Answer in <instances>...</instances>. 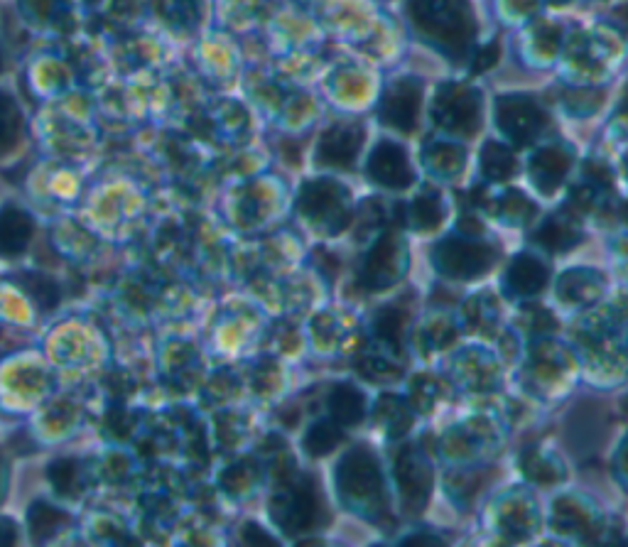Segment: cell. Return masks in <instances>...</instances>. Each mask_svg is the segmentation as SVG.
<instances>
[{
	"mask_svg": "<svg viewBox=\"0 0 628 547\" xmlns=\"http://www.w3.org/2000/svg\"><path fill=\"white\" fill-rule=\"evenodd\" d=\"M413 23L447 54H464L471 40V15L464 0H410Z\"/></svg>",
	"mask_w": 628,
	"mask_h": 547,
	"instance_id": "obj_1",
	"label": "cell"
},
{
	"mask_svg": "<svg viewBox=\"0 0 628 547\" xmlns=\"http://www.w3.org/2000/svg\"><path fill=\"white\" fill-rule=\"evenodd\" d=\"M496 263V248L471 236L447 238L435 248V265L447 278L471 280L484 275Z\"/></svg>",
	"mask_w": 628,
	"mask_h": 547,
	"instance_id": "obj_2",
	"label": "cell"
},
{
	"mask_svg": "<svg viewBox=\"0 0 628 547\" xmlns=\"http://www.w3.org/2000/svg\"><path fill=\"white\" fill-rule=\"evenodd\" d=\"M339 489L346 501L371 511L373 503L383 501V479L376 459L368 449H354L339 464Z\"/></svg>",
	"mask_w": 628,
	"mask_h": 547,
	"instance_id": "obj_3",
	"label": "cell"
},
{
	"mask_svg": "<svg viewBox=\"0 0 628 547\" xmlns=\"http://www.w3.org/2000/svg\"><path fill=\"white\" fill-rule=\"evenodd\" d=\"M300 211L327 231H339L346 221V189L334 182H310L300 192Z\"/></svg>",
	"mask_w": 628,
	"mask_h": 547,
	"instance_id": "obj_4",
	"label": "cell"
},
{
	"mask_svg": "<svg viewBox=\"0 0 628 547\" xmlns=\"http://www.w3.org/2000/svg\"><path fill=\"white\" fill-rule=\"evenodd\" d=\"M319 496L310 481H297L288 486L273 503V516L290 533L310 530L319 521Z\"/></svg>",
	"mask_w": 628,
	"mask_h": 547,
	"instance_id": "obj_5",
	"label": "cell"
},
{
	"mask_svg": "<svg viewBox=\"0 0 628 547\" xmlns=\"http://www.w3.org/2000/svg\"><path fill=\"white\" fill-rule=\"evenodd\" d=\"M405 268V248L398 238L386 234L378 238L376 246L368 251L364 268H361V283L366 287H391L400 278Z\"/></svg>",
	"mask_w": 628,
	"mask_h": 547,
	"instance_id": "obj_6",
	"label": "cell"
},
{
	"mask_svg": "<svg viewBox=\"0 0 628 547\" xmlns=\"http://www.w3.org/2000/svg\"><path fill=\"white\" fill-rule=\"evenodd\" d=\"M422 89L415 79L395 81L381 99V121L400 133H410L418 126Z\"/></svg>",
	"mask_w": 628,
	"mask_h": 547,
	"instance_id": "obj_7",
	"label": "cell"
},
{
	"mask_svg": "<svg viewBox=\"0 0 628 547\" xmlns=\"http://www.w3.org/2000/svg\"><path fill=\"white\" fill-rule=\"evenodd\" d=\"M498 128L516 143H530L543 128V111L525 96L498 99Z\"/></svg>",
	"mask_w": 628,
	"mask_h": 547,
	"instance_id": "obj_8",
	"label": "cell"
},
{
	"mask_svg": "<svg viewBox=\"0 0 628 547\" xmlns=\"http://www.w3.org/2000/svg\"><path fill=\"white\" fill-rule=\"evenodd\" d=\"M368 175L373 182L383 184V187L403 189L413 182V170H410V162L405 150L400 145L391 143H378V148L373 150L371 160H368Z\"/></svg>",
	"mask_w": 628,
	"mask_h": 547,
	"instance_id": "obj_9",
	"label": "cell"
},
{
	"mask_svg": "<svg viewBox=\"0 0 628 547\" xmlns=\"http://www.w3.org/2000/svg\"><path fill=\"white\" fill-rule=\"evenodd\" d=\"M437 123L452 131H471L476 126V113H479V101L476 94L462 86H447L440 89L437 99Z\"/></svg>",
	"mask_w": 628,
	"mask_h": 547,
	"instance_id": "obj_10",
	"label": "cell"
},
{
	"mask_svg": "<svg viewBox=\"0 0 628 547\" xmlns=\"http://www.w3.org/2000/svg\"><path fill=\"white\" fill-rule=\"evenodd\" d=\"M361 145V128L356 126H334L319 143V162L327 165H351Z\"/></svg>",
	"mask_w": 628,
	"mask_h": 547,
	"instance_id": "obj_11",
	"label": "cell"
},
{
	"mask_svg": "<svg viewBox=\"0 0 628 547\" xmlns=\"http://www.w3.org/2000/svg\"><path fill=\"white\" fill-rule=\"evenodd\" d=\"M32 238V219L18 207L0 209V256L15 258Z\"/></svg>",
	"mask_w": 628,
	"mask_h": 547,
	"instance_id": "obj_12",
	"label": "cell"
},
{
	"mask_svg": "<svg viewBox=\"0 0 628 547\" xmlns=\"http://www.w3.org/2000/svg\"><path fill=\"white\" fill-rule=\"evenodd\" d=\"M398 484L400 494L405 496V501L410 506H420L425 503L427 491H430V471H427L425 462L420 457H415L413 449L403 454L398 459Z\"/></svg>",
	"mask_w": 628,
	"mask_h": 547,
	"instance_id": "obj_13",
	"label": "cell"
},
{
	"mask_svg": "<svg viewBox=\"0 0 628 547\" xmlns=\"http://www.w3.org/2000/svg\"><path fill=\"white\" fill-rule=\"evenodd\" d=\"M567 170H570V155L560 148H543L535 155L530 172H533L535 184H538L543 192H555L560 187V182L565 180Z\"/></svg>",
	"mask_w": 628,
	"mask_h": 547,
	"instance_id": "obj_14",
	"label": "cell"
},
{
	"mask_svg": "<svg viewBox=\"0 0 628 547\" xmlns=\"http://www.w3.org/2000/svg\"><path fill=\"white\" fill-rule=\"evenodd\" d=\"M548 283V268L538 261V258L530 256H518L508 268V287H511L516 295L530 297L538 295Z\"/></svg>",
	"mask_w": 628,
	"mask_h": 547,
	"instance_id": "obj_15",
	"label": "cell"
},
{
	"mask_svg": "<svg viewBox=\"0 0 628 547\" xmlns=\"http://www.w3.org/2000/svg\"><path fill=\"white\" fill-rule=\"evenodd\" d=\"M329 413H332V420L339 422V425H356L366 413L364 395L356 391L354 386H349V383H339V386H334L332 395H329Z\"/></svg>",
	"mask_w": 628,
	"mask_h": 547,
	"instance_id": "obj_16",
	"label": "cell"
},
{
	"mask_svg": "<svg viewBox=\"0 0 628 547\" xmlns=\"http://www.w3.org/2000/svg\"><path fill=\"white\" fill-rule=\"evenodd\" d=\"M15 283L25 290V295L30 297L37 305V310L52 312L59 305V285L54 283L50 275L45 273H20L15 278Z\"/></svg>",
	"mask_w": 628,
	"mask_h": 547,
	"instance_id": "obj_17",
	"label": "cell"
},
{
	"mask_svg": "<svg viewBox=\"0 0 628 547\" xmlns=\"http://www.w3.org/2000/svg\"><path fill=\"white\" fill-rule=\"evenodd\" d=\"M481 170L489 180H508L516 172V160L511 150L503 148L501 143H486L484 155H481Z\"/></svg>",
	"mask_w": 628,
	"mask_h": 547,
	"instance_id": "obj_18",
	"label": "cell"
},
{
	"mask_svg": "<svg viewBox=\"0 0 628 547\" xmlns=\"http://www.w3.org/2000/svg\"><path fill=\"white\" fill-rule=\"evenodd\" d=\"M535 241H538L543 248H548V251H567V248H572L579 241V234L572 229L570 221L557 216V219L545 221Z\"/></svg>",
	"mask_w": 628,
	"mask_h": 547,
	"instance_id": "obj_19",
	"label": "cell"
},
{
	"mask_svg": "<svg viewBox=\"0 0 628 547\" xmlns=\"http://www.w3.org/2000/svg\"><path fill=\"white\" fill-rule=\"evenodd\" d=\"M341 442V432L334 422H317V425L310 427L305 437V447L312 457H322V454H329L334 447H339Z\"/></svg>",
	"mask_w": 628,
	"mask_h": 547,
	"instance_id": "obj_20",
	"label": "cell"
},
{
	"mask_svg": "<svg viewBox=\"0 0 628 547\" xmlns=\"http://www.w3.org/2000/svg\"><path fill=\"white\" fill-rule=\"evenodd\" d=\"M410 221H413L418 229H435L442 221V204L435 194H420L418 199L410 207Z\"/></svg>",
	"mask_w": 628,
	"mask_h": 547,
	"instance_id": "obj_21",
	"label": "cell"
},
{
	"mask_svg": "<svg viewBox=\"0 0 628 547\" xmlns=\"http://www.w3.org/2000/svg\"><path fill=\"white\" fill-rule=\"evenodd\" d=\"M50 476H52L54 489L62 491V494H67V496L77 494V491L81 489V481H84L79 462H74V459H62V462H54Z\"/></svg>",
	"mask_w": 628,
	"mask_h": 547,
	"instance_id": "obj_22",
	"label": "cell"
},
{
	"mask_svg": "<svg viewBox=\"0 0 628 547\" xmlns=\"http://www.w3.org/2000/svg\"><path fill=\"white\" fill-rule=\"evenodd\" d=\"M403 329H405L403 310H398V307H388V310H383L381 314H378V319H376L378 337H381L383 341H388L393 349H398L400 346V334H403Z\"/></svg>",
	"mask_w": 628,
	"mask_h": 547,
	"instance_id": "obj_23",
	"label": "cell"
},
{
	"mask_svg": "<svg viewBox=\"0 0 628 547\" xmlns=\"http://www.w3.org/2000/svg\"><path fill=\"white\" fill-rule=\"evenodd\" d=\"M64 523V516L57 511V508L47 506V503H37L30 511V525L35 530V535L45 538V535L57 533L59 525Z\"/></svg>",
	"mask_w": 628,
	"mask_h": 547,
	"instance_id": "obj_24",
	"label": "cell"
},
{
	"mask_svg": "<svg viewBox=\"0 0 628 547\" xmlns=\"http://www.w3.org/2000/svg\"><path fill=\"white\" fill-rule=\"evenodd\" d=\"M15 133V113L10 101L5 96H0V150L8 148L13 143Z\"/></svg>",
	"mask_w": 628,
	"mask_h": 547,
	"instance_id": "obj_25",
	"label": "cell"
},
{
	"mask_svg": "<svg viewBox=\"0 0 628 547\" xmlns=\"http://www.w3.org/2000/svg\"><path fill=\"white\" fill-rule=\"evenodd\" d=\"M496 59H498V45L484 47V50L476 54V59H474V72H476V74L486 72V69H489V67H494Z\"/></svg>",
	"mask_w": 628,
	"mask_h": 547,
	"instance_id": "obj_26",
	"label": "cell"
},
{
	"mask_svg": "<svg viewBox=\"0 0 628 547\" xmlns=\"http://www.w3.org/2000/svg\"><path fill=\"white\" fill-rule=\"evenodd\" d=\"M403 543H430V545H437V543H442V540H437V538H425V535H422V538H405Z\"/></svg>",
	"mask_w": 628,
	"mask_h": 547,
	"instance_id": "obj_27",
	"label": "cell"
},
{
	"mask_svg": "<svg viewBox=\"0 0 628 547\" xmlns=\"http://www.w3.org/2000/svg\"><path fill=\"white\" fill-rule=\"evenodd\" d=\"M616 15H619V18L628 25V5H624V8H621V10H616Z\"/></svg>",
	"mask_w": 628,
	"mask_h": 547,
	"instance_id": "obj_28",
	"label": "cell"
},
{
	"mask_svg": "<svg viewBox=\"0 0 628 547\" xmlns=\"http://www.w3.org/2000/svg\"><path fill=\"white\" fill-rule=\"evenodd\" d=\"M624 216H626V221H628V204L624 207Z\"/></svg>",
	"mask_w": 628,
	"mask_h": 547,
	"instance_id": "obj_29",
	"label": "cell"
},
{
	"mask_svg": "<svg viewBox=\"0 0 628 547\" xmlns=\"http://www.w3.org/2000/svg\"><path fill=\"white\" fill-rule=\"evenodd\" d=\"M555 3H565V0H555Z\"/></svg>",
	"mask_w": 628,
	"mask_h": 547,
	"instance_id": "obj_30",
	"label": "cell"
},
{
	"mask_svg": "<svg viewBox=\"0 0 628 547\" xmlns=\"http://www.w3.org/2000/svg\"><path fill=\"white\" fill-rule=\"evenodd\" d=\"M626 408H628V400H626Z\"/></svg>",
	"mask_w": 628,
	"mask_h": 547,
	"instance_id": "obj_31",
	"label": "cell"
}]
</instances>
